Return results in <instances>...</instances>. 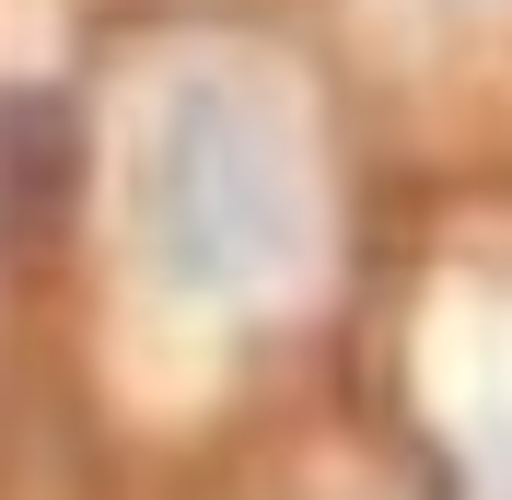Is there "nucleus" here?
<instances>
[{"mask_svg":"<svg viewBox=\"0 0 512 500\" xmlns=\"http://www.w3.org/2000/svg\"><path fill=\"white\" fill-rule=\"evenodd\" d=\"M152 233L187 291H245L291 256V152L280 117L245 94H187L163 117V175H152Z\"/></svg>","mask_w":512,"mask_h":500,"instance_id":"1","label":"nucleus"}]
</instances>
